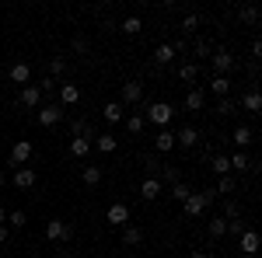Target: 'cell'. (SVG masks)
Wrapping results in <instances>:
<instances>
[{"label":"cell","mask_w":262,"mask_h":258,"mask_svg":"<svg viewBox=\"0 0 262 258\" xmlns=\"http://www.w3.org/2000/svg\"><path fill=\"white\" fill-rule=\"evenodd\" d=\"M206 230H210V238H224V230H227V220L224 217H213L206 223Z\"/></svg>","instance_id":"obj_35"},{"label":"cell","mask_w":262,"mask_h":258,"mask_svg":"<svg viewBox=\"0 0 262 258\" xmlns=\"http://www.w3.org/2000/svg\"><path fill=\"white\" fill-rule=\"evenodd\" d=\"M189 258H213V255H206V251H192Z\"/></svg>","instance_id":"obj_52"},{"label":"cell","mask_w":262,"mask_h":258,"mask_svg":"<svg viewBox=\"0 0 262 258\" xmlns=\"http://www.w3.org/2000/svg\"><path fill=\"white\" fill-rule=\"evenodd\" d=\"M88 154H91V139L88 136H74L70 139V157L81 160V157H88Z\"/></svg>","instance_id":"obj_19"},{"label":"cell","mask_w":262,"mask_h":258,"mask_svg":"<svg viewBox=\"0 0 262 258\" xmlns=\"http://www.w3.org/2000/svg\"><path fill=\"white\" fill-rule=\"evenodd\" d=\"M185 206V217H203L206 213V206H203V199H200V192H192V196L182 202Z\"/></svg>","instance_id":"obj_21"},{"label":"cell","mask_w":262,"mask_h":258,"mask_svg":"<svg viewBox=\"0 0 262 258\" xmlns=\"http://www.w3.org/2000/svg\"><path fill=\"white\" fill-rule=\"evenodd\" d=\"M234 189H238V178H234V175H224L213 192H217V196H227V192H234Z\"/></svg>","instance_id":"obj_33"},{"label":"cell","mask_w":262,"mask_h":258,"mask_svg":"<svg viewBox=\"0 0 262 258\" xmlns=\"http://www.w3.org/2000/svg\"><path fill=\"white\" fill-rule=\"evenodd\" d=\"M171 49H175V56H182V53L189 56V45H185V39H175V42H171Z\"/></svg>","instance_id":"obj_49"},{"label":"cell","mask_w":262,"mask_h":258,"mask_svg":"<svg viewBox=\"0 0 262 258\" xmlns=\"http://www.w3.org/2000/svg\"><path fill=\"white\" fill-rule=\"evenodd\" d=\"M56 87H60V84H56L53 77H42V80H39V91H42V95H53Z\"/></svg>","instance_id":"obj_47"},{"label":"cell","mask_w":262,"mask_h":258,"mask_svg":"<svg viewBox=\"0 0 262 258\" xmlns=\"http://www.w3.org/2000/svg\"><path fill=\"white\" fill-rule=\"evenodd\" d=\"M154 147H158V154H168V150H175V133H171V129H158V139H154Z\"/></svg>","instance_id":"obj_20"},{"label":"cell","mask_w":262,"mask_h":258,"mask_svg":"<svg viewBox=\"0 0 262 258\" xmlns=\"http://www.w3.org/2000/svg\"><path fill=\"white\" fill-rule=\"evenodd\" d=\"M234 108H238V101H234V98H217V105H213V112H217L221 119H227Z\"/></svg>","instance_id":"obj_30"},{"label":"cell","mask_w":262,"mask_h":258,"mask_svg":"<svg viewBox=\"0 0 262 258\" xmlns=\"http://www.w3.org/2000/svg\"><path fill=\"white\" fill-rule=\"evenodd\" d=\"M7 77L14 80V84H28V80H32V66H28V63H11Z\"/></svg>","instance_id":"obj_16"},{"label":"cell","mask_w":262,"mask_h":258,"mask_svg":"<svg viewBox=\"0 0 262 258\" xmlns=\"http://www.w3.org/2000/svg\"><path fill=\"white\" fill-rule=\"evenodd\" d=\"M196 143H200V133H196L192 126H182L179 133H175V147H185V150H189V147H196Z\"/></svg>","instance_id":"obj_13"},{"label":"cell","mask_w":262,"mask_h":258,"mask_svg":"<svg viewBox=\"0 0 262 258\" xmlns=\"http://www.w3.org/2000/svg\"><path fill=\"white\" fill-rule=\"evenodd\" d=\"M101 115H105V122H122L126 119V108H122L119 101H108V105L101 108Z\"/></svg>","instance_id":"obj_22"},{"label":"cell","mask_w":262,"mask_h":258,"mask_svg":"<svg viewBox=\"0 0 262 258\" xmlns=\"http://www.w3.org/2000/svg\"><path fill=\"white\" fill-rule=\"evenodd\" d=\"M119 28H122V32H126V35H137V32H140V28H143V21L137 18V14H129V18L122 21Z\"/></svg>","instance_id":"obj_37"},{"label":"cell","mask_w":262,"mask_h":258,"mask_svg":"<svg viewBox=\"0 0 262 258\" xmlns=\"http://www.w3.org/2000/svg\"><path fill=\"white\" fill-rule=\"evenodd\" d=\"M21 105H25V108H39V105H42L39 84H25V87H21Z\"/></svg>","instance_id":"obj_12"},{"label":"cell","mask_w":262,"mask_h":258,"mask_svg":"<svg viewBox=\"0 0 262 258\" xmlns=\"http://www.w3.org/2000/svg\"><path fill=\"white\" fill-rule=\"evenodd\" d=\"M0 223L7 227V209H4V206H0Z\"/></svg>","instance_id":"obj_53"},{"label":"cell","mask_w":262,"mask_h":258,"mask_svg":"<svg viewBox=\"0 0 262 258\" xmlns=\"http://www.w3.org/2000/svg\"><path fill=\"white\" fill-rule=\"evenodd\" d=\"M122 122H126V129H129L133 136H140V133H143V126H147V122H143V115H140V112H129V115H126V119H122Z\"/></svg>","instance_id":"obj_27"},{"label":"cell","mask_w":262,"mask_h":258,"mask_svg":"<svg viewBox=\"0 0 262 258\" xmlns=\"http://www.w3.org/2000/svg\"><path fill=\"white\" fill-rule=\"evenodd\" d=\"M189 196H192V189H189L185 181H179V185H171V199H179V202H185Z\"/></svg>","instance_id":"obj_41"},{"label":"cell","mask_w":262,"mask_h":258,"mask_svg":"<svg viewBox=\"0 0 262 258\" xmlns=\"http://www.w3.org/2000/svg\"><path fill=\"white\" fill-rule=\"evenodd\" d=\"M116 147H119V139L112 136V133H101V136L91 139V150H101V154H112Z\"/></svg>","instance_id":"obj_15"},{"label":"cell","mask_w":262,"mask_h":258,"mask_svg":"<svg viewBox=\"0 0 262 258\" xmlns=\"http://www.w3.org/2000/svg\"><path fill=\"white\" fill-rule=\"evenodd\" d=\"M171 60H175V49H171V45H158V49H154V63H158V66H168Z\"/></svg>","instance_id":"obj_29"},{"label":"cell","mask_w":262,"mask_h":258,"mask_svg":"<svg viewBox=\"0 0 262 258\" xmlns=\"http://www.w3.org/2000/svg\"><path fill=\"white\" fill-rule=\"evenodd\" d=\"M179 77L185 80V84H192V80L200 77V66H196V63H182V66H179Z\"/></svg>","instance_id":"obj_34"},{"label":"cell","mask_w":262,"mask_h":258,"mask_svg":"<svg viewBox=\"0 0 262 258\" xmlns=\"http://www.w3.org/2000/svg\"><path fill=\"white\" fill-rule=\"evenodd\" d=\"M63 115H67V112H63L60 105H42L35 119H39V126H56V122H63Z\"/></svg>","instance_id":"obj_7"},{"label":"cell","mask_w":262,"mask_h":258,"mask_svg":"<svg viewBox=\"0 0 262 258\" xmlns=\"http://www.w3.org/2000/svg\"><path fill=\"white\" fill-rule=\"evenodd\" d=\"M231 143H234L238 150H242V147H248V143H252V129H248V126H238V129L231 133Z\"/></svg>","instance_id":"obj_28"},{"label":"cell","mask_w":262,"mask_h":258,"mask_svg":"<svg viewBox=\"0 0 262 258\" xmlns=\"http://www.w3.org/2000/svg\"><path fill=\"white\" fill-rule=\"evenodd\" d=\"M210 63H213V74H217V77H227V74L238 66V60H234L231 49H217V53L210 56Z\"/></svg>","instance_id":"obj_3"},{"label":"cell","mask_w":262,"mask_h":258,"mask_svg":"<svg viewBox=\"0 0 262 258\" xmlns=\"http://www.w3.org/2000/svg\"><path fill=\"white\" fill-rule=\"evenodd\" d=\"M35 154V147H32V139H18L14 147H11V168H25L28 160Z\"/></svg>","instance_id":"obj_5"},{"label":"cell","mask_w":262,"mask_h":258,"mask_svg":"<svg viewBox=\"0 0 262 258\" xmlns=\"http://www.w3.org/2000/svg\"><path fill=\"white\" fill-rule=\"evenodd\" d=\"M140 196L147 199V202H150V199H158V196H161V181H158V178H143Z\"/></svg>","instance_id":"obj_24"},{"label":"cell","mask_w":262,"mask_h":258,"mask_svg":"<svg viewBox=\"0 0 262 258\" xmlns=\"http://www.w3.org/2000/svg\"><path fill=\"white\" fill-rule=\"evenodd\" d=\"M63 74H67V60H60V56H53V60H49V77L56 80V77H63Z\"/></svg>","instance_id":"obj_38"},{"label":"cell","mask_w":262,"mask_h":258,"mask_svg":"<svg viewBox=\"0 0 262 258\" xmlns=\"http://www.w3.org/2000/svg\"><path fill=\"white\" fill-rule=\"evenodd\" d=\"M140 101H143V84L140 80H126V84H122V95H119V105L133 112Z\"/></svg>","instance_id":"obj_2"},{"label":"cell","mask_w":262,"mask_h":258,"mask_svg":"<svg viewBox=\"0 0 262 258\" xmlns=\"http://www.w3.org/2000/svg\"><path fill=\"white\" fill-rule=\"evenodd\" d=\"M70 49H74V53H88V49H91V45H88V39H84V35H74V39H70Z\"/></svg>","instance_id":"obj_46"},{"label":"cell","mask_w":262,"mask_h":258,"mask_svg":"<svg viewBox=\"0 0 262 258\" xmlns=\"http://www.w3.org/2000/svg\"><path fill=\"white\" fill-rule=\"evenodd\" d=\"M203 105H206L203 87H189V91H185V108H189V112H203Z\"/></svg>","instance_id":"obj_14"},{"label":"cell","mask_w":262,"mask_h":258,"mask_svg":"<svg viewBox=\"0 0 262 258\" xmlns=\"http://www.w3.org/2000/svg\"><path fill=\"white\" fill-rule=\"evenodd\" d=\"M143 164H147V178H158V171H161V164H158V157L143 154Z\"/></svg>","instance_id":"obj_45"},{"label":"cell","mask_w":262,"mask_h":258,"mask_svg":"<svg viewBox=\"0 0 262 258\" xmlns=\"http://www.w3.org/2000/svg\"><path fill=\"white\" fill-rule=\"evenodd\" d=\"M4 181H7V175H4V171H0V185H4Z\"/></svg>","instance_id":"obj_54"},{"label":"cell","mask_w":262,"mask_h":258,"mask_svg":"<svg viewBox=\"0 0 262 258\" xmlns=\"http://www.w3.org/2000/svg\"><path fill=\"white\" fill-rule=\"evenodd\" d=\"M210 91H213V98H231V77H217V74H213Z\"/></svg>","instance_id":"obj_18"},{"label":"cell","mask_w":262,"mask_h":258,"mask_svg":"<svg viewBox=\"0 0 262 258\" xmlns=\"http://www.w3.org/2000/svg\"><path fill=\"white\" fill-rule=\"evenodd\" d=\"M11 181H14V189H35V181H39V175H35L32 168H14V175H11Z\"/></svg>","instance_id":"obj_9"},{"label":"cell","mask_w":262,"mask_h":258,"mask_svg":"<svg viewBox=\"0 0 262 258\" xmlns=\"http://www.w3.org/2000/svg\"><path fill=\"white\" fill-rule=\"evenodd\" d=\"M46 238L49 241H74V223H67V220H49V223H46Z\"/></svg>","instance_id":"obj_4"},{"label":"cell","mask_w":262,"mask_h":258,"mask_svg":"<svg viewBox=\"0 0 262 258\" xmlns=\"http://www.w3.org/2000/svg\"><path fill=\"white\" fill-rule=\"evenodd\" d=\"M213 175H217V178L231 175V164H227V157H224V154H213Z\"/></svg>","instance_id":"obj_36"},{"label":"cell","mask_w":262,"mask_h":258,"mask_svg":"<svg viewBox=\"0 0 262 258\" xmlns=\"http://www.w3.org/2000/svg\"><path fill=\"white\" fill-rule=\"evenodd\" d=\"M25 209H11V213H7V227H25Z\"/></svg>","instance_id":"obj_44"},{"label":"cell","mask_w":262,"mask_h":258,"mask_svg":"<svg viewBox=\"0 0 262 258\" xmlns=\"http://www.w3.org/2000/svg\"><path fill=\"white\" fill-rule=\"evenodd\" d=\"M196 28H200V14H185L182 18V35H192Z\"/></svg>","instance_id":"obj_39"},{"label":"cell","mask_w":262,"mask_h":258,"mask_svg":"<svg viewBox=\"0 0 262 258\" xmlns=\"http://www.w3.org/2000/svg\"><path fill=\"white\" fill-rule=\"evenodd\" d=\"M158 181H168V185H179L182 181V171L175 164H161V171H158Z\"/></svg>","instance_id":"obj_23"},{"label":"cell","mask_w":262,"mask_h":258,"mask_svg":"<svg viewBox=\"0 0 262 258\" xmlns=\"http://www.w3.org/2000/svg\"><path fill=\"white\" fill-rule=\"evenodd\" d=\"M227 164H231V171H238V175H245L252 160H248V157L242 154V150H238V154H231V157H227Z\"/></svg>","instance_id":"obj_31"},{"label":"cell","mask_w":262,"mask_h":258,"mask_svg":"<svg viewBox=\"0 0 262 258\" xmlns=\"http://www.w3.org/2000/svg\"><path fill=\"white\" fill-rule=\"evenodd\" d=\"M245 230H248V227H245L242 220H227V230H224V234H231V238H242Z\"/></svg>","instance_id":"obj_43"},{"label":"cell","mask_w":262,"mask_h":258,"mask_svg":"<svg viewBox=\"0 0 262 258\" xmlns=\"http://www.w3.org/2000/svg\"><path fill=\"white\" fill-rule=\"evenodd\" d=\"M200 199H203V206L210 209V206H213V199H217V192H213V189H203V192H200Z\"/></svg>","instance_id":"obj_48"},{"label":"cell","mask_w":262,"mask_h":258,"mask_svg":"<svg viewBox=\"0 0 262 258\" xmlns=\"http://www.w3.org/2000/svg\"><path fill=\"white\" fill-rule=\"evenodd\" d=\"M56 91H60V101H56L60 108H70V105L81 101V87H77V84H60Z\"/></svg>","instance_id":"obj_8"},{"label":"cell","mask_w":262,"mask_h":258,"mask_svg":"<svg viewBox=\"0 0 262 258\" xmlns=\"http://www.w3.org/2000/svg\"><path fill=\"white\" fill-rule=\"evenodd\" d=\"M192 53H196L200 60H210V53H213V49H210V42H206V39H196V45H192Z\"/></svg>","instance_id":"obj_42"},{"label":"cell","mask_w":262,"mask_h":258,"mask_svg":"<svg viewBox=\"0 0 262 258\" xmlns=\"http://www.w3.org/2000/svg\"><path fill=\"white\" fill-rule=\"evenodd\" d=\"M140 241H143V230L137 223H126V227H122V244H126V248H137Z\"/></svg>","instance_id":"obj_17"},{"label":"cell","mask_w":262,"mask_h":258,"mask_svg":"<svg viewBox=\"0 0 262 258\" xmlns=\"http://www.w3.org/2000/svg\"><path fill=\"white\" fill-rule=\"evenodd\" d=\"M140 115H143V122H154L158 129H164V126L171 122V115H175V108H171L168 101H150V105L143 108Z\"/></svg>","instance_id":"obj_1"},{"label":"cell","mask_w":262,"mask_h":258,"mask_svg":"<svg viewBox=\"0 0 262 258\" xmlns=\"http://www.w3.org/2000/svg\"><path fill=\"white\" fill-rule=\"evenodd\" d=\"M238 105H242L245 112H262V91H259V87H248Z\"/></svg>","instance_id":"obj_11"},{"label":"cell","mask_w":262,"mask_h":258,"mask_svg":"<svg viewBox=\"0 0 262 258\" xmlns=\"http://www.w3.org/2000/svg\"><path fill=\"white\" fill-rule=\"evenodd\" d=\"M105 220H108L112 227H126V223H129V206H126V202H112L108 213H105Z\"/></svg>","instance_id":"obj_6"},{"label":"cell","mask_w":262,"mask_h":258,"mask_svg":"<svg viewBox=\"0 0 262 258\" xmlns=\"http://www.w3.org/2000/svg\"><path fill=\"white\" fill-rule=\"evenodd\" d=\"M7 238H11V227H4V223H0V244H4Z\"/></svg>","instance_id":"obj_51"},{"label":"cell","mask_w":262,"mask_h":258,"mask_svg":"<svg viewBox=\"0 0 262 258\" xmlns=\"http://www.w3.org/2000/svg\"><path fill=\"white\" fill-rule=\"evenodd\" d=\"M81 178H84V185H91V189H95V185H101L105 171H101V168H95V164H88V168L81 171Z\"/></svg>","instance_id":"obj_26"},{"label":"cell","mask_w":262,"mask_h":258,"mask_svg":"<svg viewBox=\"0 0 262 258\" xmlns=\"http://www.w3.org/2000/svg\"><path fill=\"white\" fill-rule=\"evenodd\" d=\"M259 56H262V42H259V39H255V42H252V60L259 63Z\"/></svg>","instance_id":"obj_50"},{"label":"cell","mask_w":262,"mask_h":258,"mask_svg":"<svg viewBox=\"0 0 262 258\" xmlns=\"http://www.w3.org/2000/svg\"><path fill=\"white\" fill-rule=\"evenodd\" d=\"M74 136L95 139V133H91V122H88V119H74V122H70V139H74Z\"/></svg>","instance_id":"obj_25"},{"label":"cell","mask_w":262,"mask_h":258,"mask_svg":"<svg viewBox=\"0 0 262 258\" xmlns=\"http://www.w3.org/2000/svg\"><path fill=\"white\" fill-rule=\"evenodd\" d=\"M238 18H242L245 25H255V21H259V7H255V4H245V7H238Z\"/></svg>","instance_id":"obj_32"},{"label":"cell","mask_w":262,"mask_h":258,"mask_svg":"<svg viewBox=\"0 0 262 258\" xmlns=\"http://www.w3.org/2000/svg\"><path fill=\"white\" fill-rule=\"evenodd\" d=\"M224 220H242V206H238L234 199L224 202Z\"/></svg>","instance_id":"obj_40"},{"label":"cell","mask_w":262,"mask_h":258,"mask_svg":"<svg viewBox=\"0 0 262 258\" xmlns=\"http://www.w3.org/2000/svg\"><path fill=\"white\" fill-rule=\"evenodd\" d=\"M238 248H242L245 258H255L259 255V234H255V230H245L242 238H238Z\"/></svg>","instance_id":"obj_10"}]
</instances>
